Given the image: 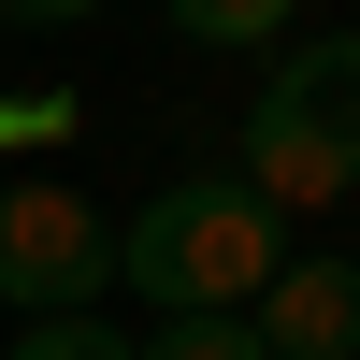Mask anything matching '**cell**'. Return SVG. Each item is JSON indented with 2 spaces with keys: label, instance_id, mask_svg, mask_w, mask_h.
I'll return each instance as SVG.
<instances>
[{
  "label": "cell",
  "instance_id": "cell-5",
  "mask_svg": "<svg viewBox=\"0 0 360 360\" xmlns=\"http://www.w3.org/2000/svg\"><path fill=\"white\" fill-rule=\"evenodd\" d=\"M173 29H188V44H217V58H274L288 44V15H303V0H159Z\"/></svg>",
  "mask_w": 360,
  "mask_h": 360
},
{
  "label": "cell",
  "instance_id": "cell-7",
  "mask_svg": "<svg viewBox=\"0 0 360 360\" xmlns=\"http://www.w3.org/2000/svg\"><path fill=\"white\" fill-rule=\"evenodd\" d=\"M144 360H274V346H259V317H159Z\"/></svg>",
  "mask_w": 360,
  "mask_h": 360
},
{
  "label": "cell",
  "instance_id": "cell-2",
  "mask_svg": "<svg viewBox=\"0 0 360 360\" xmlns=\"http://www.w3.org/2000/svg\"><path fill=\"white\" fill-rule=\"evenodd\" d=\"M245 188L288 202V217H317V202L360 188V29L288 44L259 72V101H245Z\"/></svg>",
  "mask_w": 360,
  "mask_h": 360
},
{
  "label": "cell",
  "instance_id": "cell-1",
  "mask_svg": "<svg viewBox=\"0 0 360 360\" xmlns=\"http://www.w3.org/2000/svg\"><path fill=\"white\" fill-rule=\"evenodd\" d=\"M115 274L159 317H245L259 288L288 274V202L231 188V173H173V188L115 231Z\"/></svg>",
  "mask_w": 360,
  "mask_h": 360
},
{
  "label": "cell",
  "instance_id": "cell-4",
  "mask_svg": "<svg viewBox=\"0 0 360 360\" xmlns=\"http://www.w3.org/2000/svg\"><path fill=\"white\" fill-rule=\"evenodd\" d=\"M245 317H259L274 360H346V346H360V259H288Z\"/></svg>",
  "mask_w": 360,
  "mask_h": 360
},
{
  "label": "cell",
  "instance_id": "cell-8",
  "mask_svg": "<svg viewBox=\"0 0 360 360\" xmlns=\"http://www.w3.org/2000/svg\"><path fill=\"white\" fill-rule=\"evenodd\" d=\"M15 144H72V86H15V101H0V159H15Z\"/></svg>",
  "mask_w": 360,
  "mask_h": 360
},
{
  "label": "cell",
  "instance_id": "cell-3",
  "mask_svg": "<svg viewBox=\"0 0 360 360\" xmlns=\"http://www.w3.org/2000/svg\"><path fill=\"white\" fill-rule=\"evenodd\" d=\"M86 288H115V217L86 188H58V173L0 188V303L58 317V303H86Z\"/></svg>",
  "mask_w": 360,
  "mask_h": 360
},
{
  "label": "cell",
  "instance_id": "cell-6",
  "mask_svg": "<svg viewBox=\"0 0 360 360\" xmlns=\"http://www.w3.org/2000/svg\"><path fill=\"white\" fill-rule=\"evenodd\" d=\"M15 360H130V332L86 317V303H58V317H15Z\"/></svg>",
  "mask_w": 360,
  "mask_h": 360
},
{
  "label": "cell",
  "instance_id": "cell-9",
  "mask_svg": "<svg viewBox=\"0 0 360 360\" xmlns=\"http://www.w3.org/2000/svg\"><path fill=\"white\" fill-rule=\"evenodd\" d=\"M0 15H15V29H86L101 0H0Z\"/></svg>",
  "mask_w": 360,
  "mask_h": 360
}]
</instances>
